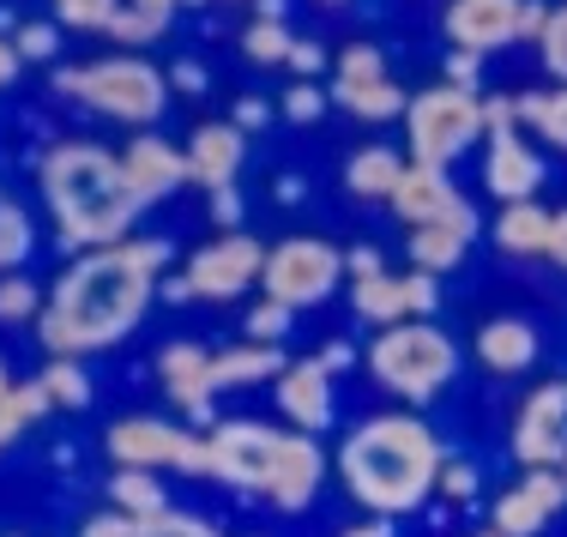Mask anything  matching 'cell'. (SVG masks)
Segmentation results:
<instances>
[{
  "mask_svg": "<svg viewBox=\"0 0 567 537\" xmlns=\"http://www.w3.org/2000/svg\"><path fill=\"white\" fill-rule=\"evenodd\" d=\"M169 266V241L127 236L115 248H91L55 278L43 297V314L31 320L49 357H91L121 344L145 320Z\"/></svg>",
  "mask_w": 567,
  "mask_h": 537,
  "instance_id": "1",
  "label": "cell"
},
{
  "mask_svg": "<svg viewBox=\"0 0 567 537\" xmlns=\"http://www.w3.org/2000/svg\"><path fill=\"white\" fill-rule=\"evenodd\" d=\"M169 85H182V91H206V73H199V66H175V73H169Z\"/></svg>",
  "mask_w": 567,
  "mask_h": 537,
  "instance_id": "53",
  "label": "cell"
},
{
  "mask_svg": "<svg viewBox=\"0 0 567 537\" xmlns=\"http://www.w3.org/2000/svg\"><path fill=\"white\" fill-rule=\"evenodd\" d=\"M549 224H556V211H544L537 199H513L495 218V241L507 254H549Z\"/></svg>",
  "mask_w": 567,
  "mask_h": 537,
  "instance_id": "27",
  "label": "cell"
},
{
  "mask_svg": "<svg viewBox=\"0 0 567 537\" xmlns=\"http://www.w3.org/2000/svg\"><path fill=\"white\" fill-rule=\"evenodd\" d=\"M441 459H447V453H441L435 428L423 417L386 411V417H369L344 435L339 477L374 519H399V514H411V507H423L429 495H435Z\"/></svg>",
  "mask_w": 567,
  "mask_h": 537,
  "instance_id": "2",
  "label": "cell"
},
{
  "mask_svg": "<svg viewBox=\"0 0 567 537\" xmlns=\"http://www.w3.org/2000/svg\"><path fill=\"white\" fill-rule=\"evenodd\" d=\"M284 66H290L296 79H315L320 66H327V49H320V43H308V37H296V43H290V55H284Z\"/></svg>",
  "mask_w": 567,
  "mask_h": 537,
  "instance_id": "44",
  "label": "cell"
},
{
  "mask_svg": "<svg viewBox=\"0 0 567 537\" xmlns=\"http://www.w3.org/2000/svg\"><path fill=\"white\" fill-rule=\"evenodd\" d=\"M229 121H236L241 133H254V127L272 121V103H266V97H236V115H229Z\"/></svg>",
  "mask_w": 567,
  "mask_h": 537,
  "instance_id": "45",
  "label": "cell"
},
{
  "mask_svg": "<svg viewBox=\"0 0 567 537\" xmlns=\"http://www.w3.org/2000/svg\"><path fill=\"white\" fill-rule=\"evenodd\" d=\"M212 218H218V230H236L241 224V194L236 187H218V194H212Z\"/></svg>",
  "mask_w": 567,
  "mask_h": 537,
  "instance_id": "46",
  "label": "cell"
},
{
  "mask_svg": "<svg viewBox=\"0 0 567 537\" xmlns=\"http://www.w3.org/2000/svg\"><path fill=\"white\" fill-rule=\"evenodd\" d=\"M49 411V393H43V381H24V386H7V399H0V453L12 447V441L24 435L37 417Z\"/></svg>",
  "mask_w": 567,
  "mask_h": 537,
  "instance_id": "33",
  "label": "cell"
},
{
  "mask_svg": "<svg viewBox=\"0 0 567 537\" xmlns=\"http://www.w3.org/2000/svg\"><path fill=\"white\" fill-rule=\"evenodd\" d=\"M79 537H218L194 514H157V519H127V514H97L85 519Z\"/></svg>",
  "mask_w": 567,
  "mask_h": 537,
  "instance_id": "26",
  "label": "cell"
},
{
  "mask_svg": "<svg viewBox=\"0 0 567 537\" xmlns=\"http://www.w3.org/2000/svg\"><path fill=\"white\" fill-rule=\"evenodd\" d=\"M260 266H266V248L254 236L241 230H224L212 236L206 248H194V260H187V297L194 302H236L241 290L260 285Z\"/></svg>",
  "mask_w": 567,
  "mask_h": 537,
  "instance_id": "12",
  "label": "cell"
},
{
  "mask_svg": "<svg viewBox=\"0 0 567 537\" xmlns=\"http://www.w3.org/2000/svg\"><path fill=\"white\" fill-rule=\"evenodd\" d=\"M369 374L386 393H399L404 405H429V399L458 374V351L435 320H399V327L374 332Z\"/></svg>",
  "mask_w": 567,
  "mask_h": 537,
  "instance_id": "5",
  "label": "cell"
},
{
  "mask_svg": "<svg viewBox=\"0 0 567 537\" xmlns=\"http://www.w3.org/2000/svg\"><path fill=\"white\" fill-rule=\"evenodd\" d=\"M344 272H350V278H374V272H386V266H381V248H344Z\"/></svg>",
  "mask_w": 567,
  "mask_h": 537,
  "instance_id": "47",
  "label": "cell"
},
{
  "mask_svg": "<svg viewBox=\"0 0 567 537\" xmlns=\"http://www.w3.org/2000/svg\"><path fill=\"white\" fill-rule=\"evenodd\" d=\"M7 386H12V381H7V362H0V399H7Z\"/></svg>",
  "mask_w": 567,
  "mask_h": 537,
  "instance_id": "56",
  "label": "cell"
},
{
  "mask_svg": "<svg viewBox=\"0 0 567 537\" xmlns=\"http://www.w3.org/2000/svg\"><path fill=\"white\" fill-rule=\"evenodd\" d=\"M110 502H115V514H127V519L169 514V495H164V483H157V472H133V465H115Z\"/></svg>",
  "mask_w": 567,
  "mask_h": 537,
  "instance_id": "29",
  "label": "cell"
},
{
  "mask_svg": "<svg viewBox=\"0 0 567 537\" xmlns=\"http://www.w3.org/2000/svg\"><path fill=\"white\" fill-rule=\"evenodd\" d=\"M320 7H344V0H320Z\"/></svg>",
  "mask_w": 567,
  "mask_h": 537,
  "instance_id": "58",
  "label": "cell"
},
{
  "mask_svg": "<svg viewBox=\"0 0 567 537\" xmlns=\"http://www.w3.org/2000/svg\"><path fill=\"white\" fill-rule=\"evenodd\" d=\"M290 43H296V37L284 31V19H254L248 31H241V55H248L254 66H284Z\"/></svg>",
  "mask_w": 567,
  "mask_h": 537,
  "instance_id": "35",
  "label": "cell"
},
{
  "mask_svg": "<svg viewBox=\"0 0 567 537\" xmlns=\"http://www.w3.org/2000/svg\"><path fill=\"white\" fill-rule=\"evenodd\" d=\"M320 369H327V374H339V369H350V344L344 339H327V344H320Z\"/></svg>",
  "mask_w": 567,
  "mask_h": 537,
  "instance_id": "50",
  "label": "cell"
},
{
  "mask_svg": "<svg viewBox=\"0 0 567 537\" xmlns=\"http://www.w3.org/2000/svg\"><path fill=\"white\" fill-rule=\"evenodd\" d=\"M537 49H544V66L567 85V7H549L544 19V37H537Z\"/></svg>",
  "mask_w": 567,
  "mask_h": 537,
  "instance_id": "40",
  "label": "cell"
},
{
  "mask_svg": "<svg viewBox=\"0 0 567 537\" xmlns=\"http://www.w3.org/2000/svg\"><path fill=\"white\" fill-rule=\"evenodd\" d=\"M284 121H296V127H308V121H320V110H327V91L315 85V79H296L290 91H284Z\"/></svg>",
  "mask_w": 567,
  "mask_h": 537,
  "instance_id": "39",
  "label": "cell"
},
{
  "mask_svg": "<svg viewBox=\"0 0 567 537\" xmlns=\"http://www.w3.org/2000/svg\"><path fill=\"white\" fill-rule=\"evenodd\" d=\"M37 182H43V199L55 211L61 248H115L145 211L121 176V152H103L91 140L49 145L43 164H37Z\"/></svg>",
  "mask_w": 567,
  "mask_h": 537,
  "instance_id": "3",
  "label": "cell"
},
{
  "mask_svg": "<svg viewBox=\"0 0 567 537\" xmlns=\"http://www.w3.org/2000/svg\"><path fill=\"white\" fill-rule=\"evenodd\" d=\"M31 254V218L12 194H0V272H19Z\"/></svg>",
  "mask_w": 567,
  "mask_h": 537,
  "instance_id": "34",
  "label": "cell"
},
{
  "mask_svg": "<svg viewBox=\"0 0 567 537\" xmlns=\"http://www.w3.org/2000/svg\"><path fill=\"white\" fill-rule=\"evenodd\" d=\"M513 103V121L519 127H537L549 145L567 152V85L561 91H525V97H507Z\"/></svg>",
  "mask_w": 567,
  "mask_h": 537,
  "instance_id": "31",
  "label": "cell"
},
{
  "mask_svg": "<svg viewBox=\"0 0 567 537\" xmlns=\"http://www.w3.org/2000/svg\"><path fill=\"white\" fill-rule=\"evenodd\" d=\"M350 308H357V320H369L374 332H386V327H399V320H411V297H404V278H393V272L350 278Z\"/></svg>",
  "mask_w": 567,
  "mask_h": 537,
  "instance_id": "23",
  "label": "cell"
},
{
  "mask_svg": "<svg viewBox=\"0 0 567 537\" xmlns=\"http://www.w3.org/2000/svg\"><path fill=\"white\" fill-rule=\"evenodd\" d=\"M187 7H199V0H187Z\"/></svg>",
  "mask_w": 567,
  "mask_h": 537,
  "instance_id": "60",
  "label": "cell"
},
{
  "mask_svg": "<svg viewBox=\"0 0 567 537\" xmlns=\"http://www.w3.org/2000/svg\"><path fill=\"white\" fill-rule=\"evenodd\" d=\"M332 103L350 110L357 121H404V85L393 73H386L381 49L374 43H350L339 49V61H332Z\"/></svg>",
  "mask_w": 567,
  "mask_h": 537,
  "instance_id": "10",
  "label": "cell"
},
{
  "mask_svg": "<svg viewBox=\"0 0 567 537\" xmlns=\"http://www.w3.org/2000/svg\"><path fill=\"white\" fill-rule=\"evenodd\" d=\"M284 344H241V351H212V386H254V381H278L284 374Z\"/></svg>",
  "mask_w": 567,
  "mask_h": 537,
  "instance_id": "25",
  "label": "cell"
},
{
  "mask_svg": "<svg viewBox=\"0 0 567 537\" xmlns=\"http://www.w3.org/2000/svg\"><path fill=\"white\" fill-rule=\"evenodd\" d=\"M272 393H278V411H284V423H290L296 435H327L332 428V374L320 369L315 357L284 362Z\"/></svg>",
  "mask_w": 567,
  "mask_h": 537,
  "instance_id": "17",
  "label": "cell"
},
{
  "mask_svg": "<svg viewBox=\"0 0 567 537\" xmlns=\"http://www.w3.org/2000/svg\"><path fill=\"white\" fill-rule=\"evenodd\" d=\"M212 447V477L218 483H236V489H272L278 477V459H284V428L272 423H218L206 435Z\"/></svg>",
  "mask_w": 567,
  "mask_h": 537,
  "instance_id": "11",
  "label": "cell"
},
{
  "mask_svg": "<svg viewBox=\"0 0 567 537\" xmlns=\"http://www.w3.org/2000/svg\"><path fill=\"white\" fill-rule=\"evenodd\" d=\"M513 453H519L525 472H556L567 459V386L549 381L513 417Z\"/></svg>",
  "mask_w": 567,
  "mask_h": 537,
  "instance_id": "14",
  "label": "cell"
},
{
  "mask_svg": "<svg viewBox=\"0 0 567 537\" xmlns=\"http://www.w3.org/2000/svg\"><path fill=\"white\" fill-rule=\"evenodd\" d=\"M532 357H537V332L525 327V320L502 314V320H483L477 327V362L489 374H525Z\"/></svg>",
  "mask_w": 567,
  "mask_h": 537,
  "instance_id": "22",
  "label": "cell"
},
{
  "mask_svg": "<svg viewBox=\"0 0 567 537\" xmlns=\"http://www.w3.org/2000/svg\"><path fill=\"white\" fill-rule=\"evenodd\" d=\"M254 19H284V0H254Z\"/></svg>",
  "mask_w": 567,
  "mask_h": 537,
  "instance_id": "55",
  "label": "cell"
},
{
  "mask_svg": "<svg viewBox=\"0 0 567 537\" xmlns=\"http://www.w3.org/2000/svg\"><path fill=\"white\" fill-rule=\"evenodd\" d=\"M435 495H447V502H471V495H477V465H458V459H441Z\"/></svg>",
  "mask_w": 567,
  "mask_h": 537,
  "instance_id": "42",
  "label": "cell"
},
{
  "mask_svg": "<svg viewBox=\"0 0 567 537\" xmlns=\"http://www.w3.org/2000/svg\"><path fill=\"white\" fill-rule=\"evenodd\" d=\"M157 381H164V393L182 411H194V417L212 405V393H218V386H212V351L194 339H175L157 351Z\"/></svg>",
  "mask_w": 567,
  "mask_h": 537,
  "instance_id": "21",
  "label": "cell"
},
{
  "mask_svg": "<svg viewBox=\"0 0 567 537\" xmlns=\"http://www.w3.org/2000/svg\"><path fill=\"white\" fill-rule=\"evenodd\" d=\"M544 19H549L544 0H525L519 7V43H537V37H544Z\"/></svg>",
  "mask_w": 567,
  "mask_h": 537,
  "instance_id": "48",
  "label": "cell"
},
{
  "mask_svg": "<svg viewBox=\"0 0 567 537\" xmlns=\"http://www.w3.org/2000/svg\"><path fill=\"white\" fill-rule=\"evenodd\" d=\"M471 79H477V55L453 49V61H447V85H465V91H471Z\"/></svg>",
  "mask_w": 567,
  "mask_h": 537,
  "instance_id": "49",
  "label": "cell"
},
{
  "mask_svg": "<svg viewBox=\"0 0 567 537\" xmlns=\"http://www.w3.org/2000/svg\"><path fill=\"white\" fill-rule=\"evenodd\" d=\"M187 182L206 187V194H218V187H236L241 176V157H248V133L236 127V121H199L194 133H187Z\"/></svg>",
  "mask_w": 567,
  "mask_h": 537,
  "instance_id": "16",
  "label": "cell"
},
{
  "mask_svg": "<svg viewBox=\"0 0 567 537\" xmlns=\"http://www.w3.org/2000/svg\"><path fill=\"white\" fill-rule=\"evenodd\" d=\"M110 459L133 465V472H187V477H212V447L206 435H187L164 417H121L110 428Z\"/></svg>",
  "mask_w": 567,
  "mask_h": 537,
  "instance_id": "8",
  "label": "cell"
},
{
  "mask_svg": "<svg viewBox=\"0 0 567 537\" xmlns=\"http://www.w3.org/2000/svg\"><path fill=\"white\" fill-rule=\"evenodd\" d=\"M556 477H561V483H567V459H561V465H556Z\"/></svg>",
  "mask_w": 567,
  "mask_h": 537,
  "instance_id": "57",
  "label": "cell"
},
{
  "mask_svg": "<svg viewBox=\"0 0 567 537\" xmlns=\"http://www.w3.org/2000/svg\"><path fill=\"white\" fill-rule=\"evenodd\" d=\"M37 381H43L49 405H61V411L91 405V374H85V362H79V357H49Z\"/></svg>",
  "mask_w": 567,
  "mask_h": 537,
  "instance_id": "32",
  "label": "cell"
},
{
  "mask_svg": "<svg viewBox=\"0 0 567 537\" xmlns=\"http://www.w3.org/2000/svg\"><path fill=\"white\" fill-rule=\"evenodd\" d=\"M12 49H19V61H55V49H61V31H55V24H43V19H31V24H19V37H12Z\"/></svg>",
  "mask_w": 567,
  "mask_h": 537,
  "instance_id": "41",
  "label": "cell"
},
{
  "mask_svg": "<svg viewBox=\"0 0 567 537\" xmlns=\"http://www.w3.org/2000/svg\"><path fill=\"white\" fill-rule=\"evenodd\" d=\"M561 502H567V483L556 472H525L502 502H495V531L502 537H537L561 514Z\"/></svg>",
  "mask_w": 567,
  "mask_h": 537,
  "instance_id": "19",
  "label": "cell"
},
{
  "mask_svg": "<svg viewBox=\"0 0 567 537\" xmlns=\"http://www.w3.org/2000/svg\"><path fill=\"white\" fill-rule=\"evenodd\" d=\"M344 278V254L320 236H284L278 248H266L260 266V290L284 308H315L339 290Z\"/></svg>",
  "mask_w": 567,
  "mask_h": 537,
  "instance_id": "7",
  "label": "cell"
},
{
  "mask_svg": "<svg viewBox=\"0 0 567 537\" xmlns=\"http://www.w3.org/2000/svg\"><path fill=\"white\" fill-rule=\"evenodd\" d=\"M549 260L567 266V211H556V224H549Z\"/></svg>",
  "mask_w": 567,
  "mask_h": 537,
  "instance_id": "51",
  "label": "cell"
},
{
  "mask_svg": "<svg viewBox=\"0 0 567 537\" xmlns=\"http://www.w3.org/2000/svg\"><path fill=\"white\" fill-rule=\"evenodd\" d=\"M477 537H502V531H477Z\"/></svg>",
  "mask_w": 567,
  "mask_h": 537,
  "instance_id": "59",
  "label": "cell"
},
{
  "mask_svg": "<svg viewBox=\"0 0 567 537\" xmlns=\"http://www.w3.org/2000/svg\"><path fill=\"white\" fill-rule=\"evenodd\" d=\"M489 133V110H483L477 91L465 85H429L404 103V145H411V164L447 169L453 157H465L471 145Z\"/></svg>",
  "mask_w": 567,
  "mask_h": 537,
  "instance_id": "6",
  "label": "cell"
},
{
  "mask_svg": "<svg viewBox=\"0 0 567 537\" xmlns=\"http://www.w3.org/2000/svg\"><path fill=\"white\" fill-rule=\"evenodd\" d=\"M399 176H404V152H393V145H357L344 164V187L357 199H393Z\"/></svg>",
  "mask_w": 567,
  "mask_h": 537,
  "instance_id": "24",
  "label": "cell"
},
{
  "mask_svg": "<svg viewBox=\"0 0 567 537\" xmlns=\"http://www.w3.org/2000/svg\"><path fill=\"white\" fill-rule=\"evenodd\" d=\"M121 176H127L140 206H157V199H169L187 182V152L169 145L164 133H133L127 152H121Z\"/></svg>",
  "mask_w": 567,
  "mask_h": 537,
  "instance_id": "15",
  "label": "cell"
},
{
  "mask_svg": "<svg viewBox=\"0 0 567 537\" xmlns=\"http://www.w3.org/2000/svg\"><path fill=\"white\" fill-rule=\"evenodd\" d=\"M55 85L66 97H79L85 110L110 115V121H127L133 133L152 127L157 115L169 110V79L157 73L152 61H140L133 49H121V55H103L91 66H61Z\"/></svg>",
  "mask_w": 567,
  "mask_h": 537,
  "instance_id": "4",
  "label": "cell"
},
{
  "mask_svg": "<svg viewBox=\"0 0 567 537\" xmlns=\"http://www.w3.org/2000/svg\"><path fill=\"white\" fill-rule=\"evenodd\" d=\"M19 66H24V61H19V49H12L7 37H0V85H12V79H19Z\"/></svg>",
  "mask_w": 567,
  "mask_h": 537,
  "instance_id": "52",
  "label": "cell"
},
{
  "mask_svg": "<svg viewBox=\"0 0 567 537\" xmlns=\"http://www.w3.org/2000/svg\"><path fill=\"white\" fill-rule=\"evenodd\" d=\"M471 248V230H458V224H429V230H411V260L416 272H453L458 260H465Z\"/></svg>",
  "mask_w": 567,
  "mask_h": 537,
  "instance_id": "30",
  "label": "cell"
},
{
  "mask_svg": "<svg viewBox=\"0 0 567 537\" xmlns=\"http://www.w3.org/2000/svg\"><path fill=\"white\" fill-rule=\"evenodd\" d=\"M404 297H411V320H429L441 302V285L435 272H404Z\"/></svg>",
  "mask_w": 567,
  "mask_h": 537,
  "instance_id": "43",
  "label": "cell"
},
{
  "mask_svg": "<svg viewBox=\"0 0 567 537\" xmlns=\"http://www.w3.org/2000/svg\"><path fill=\"white\" fill-rule=\"evenodd\" d=\"M519 7L525 0H453L447 7V37L465 55H495L519 43Z\"/></svg>",
  "mask_w": 567,
  "mask_h": 537,
  "instance_id": "18",
  "label": "cell"
},
{
  "mask_svg": "<svg viewBox=\"0 0 567 537\" xmlns=\"http://www.w3.org/2000/svg\"><path fill=\"white\" fill-rule=\"evenodd\" d=\"M320 477H327V453H320V435H296L284 428V459H278V477H272V507L284 514H302L308 502L320 495Z\"/></svg>",
  "mask_w": 567,
  "mask_h": 537,
  "instance_id": "20",
  "label": "cell"
},
{
  "mask_svg": "<svg viewBox=\"0 0 567 537\" xmlns=\"http://www.w3.org/2000/svg\"><path fill=\"white\" fill-rule=\"evenodd\" d=\"M37 314H43V290L24 272H0V327H24Z\"/></svg>",
  "mask_w": 567,
  "mask_h": 537,
  "instance_id": "36",
  "label": "cell"
},
{
  "mask_svg": "<svg viewBox=\"0 0 567 537\" xmlns=\"http://www.w3.org/2000/svg\"><path fill=\"white\" fill-rule=\"evenodd\" d=\"M344 537H393V531H386V519H369V526H350Z\"/></svg>",
  "mask_w": 567,
  "mask_h": 537,
  "instance_id": "54",
  "label": "cell"
},
{
  "mask_svg": "<svg viewBox=\"0 0 567 537\" xmlns=\"http://www.w3.org/2000/svg\"><path fill=\"white\" fill-rule=\"evenodd\" d=\"M386 206L404 218V230H429V224H458V230L477 236V206L453 187L447 169H429V164H404V176L393 187Z\"/></svg>",
  "mask_w": 567,
  "mask_h": 537,
  "instance_id": "13",
  "label": "cell"
},
{
  "mask_svg": "<svg viewBox=\"0 0 567 537\" xmlns=\"http://www.w3.org/2000/svg\"><path fill=\"white\" fill-rule=\"evenodd\" d=\"M175 7H182V0H121L115 19H110V37H115V43H127V49L157 43V37L169 31Z\"/></svg>",
  "mask_w": 567,
  "mask_h": 537,
  "instance_id": "28",
  "label": "cell"
},
{
  "mask_svg": "<svg viewBox=\"0 0 567 537\" xmlns=\"http://www.w3.org/2000/svg\"><path fill=\"white\" fill-rule=\"evenodd\" d=\"M290 320H296V308H284V302H254L248 308V344H284V332H290Z\"/></svg>",
  "mask_w": 567,
  "mask_h": 537,
  "instance_id": "37",
  "label": "cell"
},
{
  "mask_svg": "<svg viewBox=\"0 0 567 537\" xmlns=\"http://www.w3.org/2000/svg\"><path fill=\"white\" fill-rule=\"evenodd\" d=\"M483 110H489V133H483V187H489L502 206L532 199L537 187H544V157L525 145L507 97H483Z\"/></svg>",
  "mask_w": 567,
  "mask_h": 537,
  "instance_id": "9",
  "label": "cell"
},
{
  "mask_svg": "<svg viewBox=\"0 0 567 537\" xmlns=\"http://www.w3.org/2000/svg\"><path fill=\"white\" fill-rule=\"evenodd\" d=\"M115 7H121V0H55L66 31H110Z\"/></svg>",
  "mask_w": 567,
  "mask_h": 537,
  "instance_id": "38",
  "label": "cell"
}]
</instances>
